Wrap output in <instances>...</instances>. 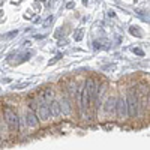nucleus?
<instances>
[{"mask_svg":"<svg viewBox=\"0 0 150 150\" xmlns=\"http://www.w3.org/2000/svg\"><path fill=\"white\" fill-rule=\"evenodd\" d=\"M17 33H18L17 30H15V32H9V35H6L5 38H14V36H17Z\"/></svg>","mask_w":150,"mask_h":150,"instance_id":"nucleus-15","label":"nucleus"},{"mask_svg":"<svg viewBox=\"0 0 150 150\" xmlns=\"http://www.w3.org/2000/svg\"><path fill=\"white\" fill-rule=\"evenodd\" d=\"M78 102H80L81 112H83V114H86V110L92 105L90 104V98H89V92H87V89H86V84H83L81 90L78 93Z\"/></svg>","mask_w":150,"mask_h":150,"instance_id":"nucleus-3","label":"nucleus"},{"mask_svg":"<svg viewBox=\"0 0 150 150\" xmlns=\"http://www.w3.org/2000/svg\"><path fill=\"white\" fill-rule=\"evenodd\" d=\"M38 114H39L41 120H48L50 119V107L47 102H42L39 104V108H38Z\"/></svg>","mask_w":150,"mask_h":150,"instance_id":"nucleus-7","label":"nucleus"},{"mask_svg":"<svg viewBox=\"0 0 150 150\" xmlns=\"http://www.w3.org/2000/svg\"><path fill=\"white\" fill-rule=\"evenodd\" d=\"M74 5H75V3H72V2H71V3H68V5H66V8H68V9H71V8H74Z\"/></svg>","mask_w":150,"mask_h":150,"instance_id":"nucleus-17","label":"nucleus"},{"mask_svg":"<svg viewBox=\"0 0 150 150\" xmlns=\"http://www.w3.org/2000/svg\"><path fill=\"white\" fill-rule=\"evenodd\" d=\"M104 108H105V112H107V114L114 112V111H116V99H114V98H108Z\"/></svg>","mask_w":150,"mask_h":150,"instance_id":"nucleus-10","label":"nucleus"},{"mask_svg":"<svg viewBox=\"0 0 150 150\" xmlns=\"http://www.w3.org/2000/svg\"><path fill=\"white\" fill-rule=\"evenodd\" d=\"M129 32H131L134 36H138V38H141V36H143V35H141V30H140L138 27H134V26H131V27H129Z\"/></svg>","mask_w":150,"mask_h":150,"instance_id":"nucleus-12","label":"nucleus"},{"mask_svg":"<svg viewBox=\"0 0 150 150\" xmlns=\"http://www.w3.org/2000/svg\"><path fill=\"white\" fill-rule=\"evenodd\" d=\"M26 125H27L29 128H36L38 125H39V119L36 117V114H35L32 110L26 111Z\"/></svg>","mask_w":150,"mask_h":150,"instance_id":"nucleus-6","label":"nucleus"},{"mask_svg":"<svg viewBox=\"0 0 150 150\" xmlns=\"http://www.w3.org/2000/svg\"><path fill=\"white\" fill-rule=\"evenodd\" d=\"M53 98H54V92H53L51 89H44V90L41 92V101H42V102L50 104V102L53 101Z\"/></svg>","mask_w":150,"mask_h":150,"instance_id":"nucleus-9","label":"nucleus"},{"mask_svg":"<svg viewBox=\"0 0 150 150\" xmlns=\"http://www.w3.org/2000/svg\"><path fill=\"white\" fill-rule=\"evenodd\" d=\"M5 117H6V123L8 126L12 129V131H18L20 129V119L17 116V112L11 108H6L5 110Z\"/></svg>","mask_w":150,"mask_h":150,"instance_id":"nucleus-2","label":"nucleus"},{"mask_svg":"<svg viewBox=\"0 0 150 150\" xmlns=\"http://www.w3.org/2000/svg\"><path fill=\"white\" fill-rule=\"evenodd\" d=\"M116 111H117V116L120 119H125L128 116V108H126V99L123 96H120L117 101H116Z\"/></svg>","mask_w":150,"mask_h":150,"instance_id":"nucleus-5","label":"nucleus"},{"mask_svg":"<svg viewBox=\"0 0 150 150\" xmlns=\"http://www.w3.org/2000/svg\"><path fill=\"white\" fill-rule=\"evenodd\" d=\"M60 110H62V112H63L65 116H68L69 112H71V104H69V101L65 98L63 101H62V104H60Z\"/></svg>","mask_w":150,"mask_h":150,"instance_id":"nucleus-11","label":"nucleus"},{"mask_svg":"<svg viewBox=\"0 0 150 150\" xmlns=\"http://www.w3.org/2000/svg\"><path fill=\"white\" fill-rule=\"evenodd\" d=\"M134 53H137V54H140V56H143L144 53L141 51V50H138V48H137V50H134Z\"/></svg>","mask_w":150,"mask_h":150,"instance_id":"nucleus-16","label":"nucleus"},{"mask_svg":"<svg viewBox=\"0 0 150 150\" xmlns=\"http://www.w3.org/2000/svg\"><path fill=\"white\" fill-rule=\"evenodd\" d=\"M30 83L27 81V83H23V84H17V86H14V89H23V87H26V86H29Z\"/></svg>","mask_w":150,"mask_h":150,"instance_id":"nucleus-14","label":"nucleus"},{"mask_svg":"<svg viewBox=\"0 0 150 150\" xmlns=\"http://www.w3.org/2000/svg\"><path fill=\"white\" fill-rule=\"evenodd\" d=\"M86 89L89 92V98H90V104L96 102V98H98V92H99V86L95 80H87L86 83Z\"/></svg>","mask_w":150,"mask_h":150,"instance_id":"nucleus-4","label":"nucleus"},{"mask_svg":"<svg viewBox=\"0 0 150 150\" xmlns=\"http://www.w3.org/2000/svg\"><path fill=\"white\" fill-rule=\"evenodd\" d=\"M126 108H128V116L129 117H135L138 112V99H137L135 92H129L126 96Z\"/></svg>","mask_w":150,"mask_h":150,"instance_id":"nucleus-1","label":"nucleus"},{"mask_svg":"<svg viewBox=\"0 0 150 150\" xmlns=\"http://www.w3.org/2000/svg\"><path fill=\"white\" fill-rule=\"evenodd\" d=\"M74 39H75V41H81V39H83V30H81V29L77 30V35H74Z\"/></svg>","mask_w":150,"mask_h":150,"instance_id":"nucleus-13","label":"nucleus"},{"mask_svg":"<svg viewBox=\"0 0 150 150\" xmlns=\"http://www.w3.org/2000/svg\"><path fill=\"white\" fill-rule=\"evenodd\" d=\"M50 104H51V105H48V107H50V116H51V117H59V116L62 114L60 102H57V101H51Z\"/></svg>","mask_w":150,"mask_h":150,"instance_id":"nucleus-8","label":"nucleus"}]
</instances>
